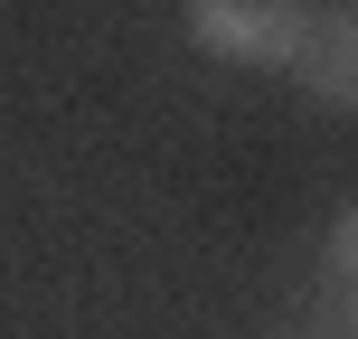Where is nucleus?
<instances>
[{
    "label": "nucleus",
    "mask_w": 358,
    "mask_h": 339,
    "mask_svg": "<svg viewBox=\"0 0 358 339\" xmlns=\"http://www.w3.org/2000/svg\"><path fill=\"white\" fill-rule=\"evenodd\" d=\"M292 75H302L311 104L358 113V0H340V10H311V38H302V57H292Z\"/></svg>",
    "instance_id": "nucleus-2"
},
{
    "label": "nucleus",
    "mask_w": 358,
    "mask_h": 339,
    "mask_svg": "<svg viewBox=\"0 0 358 339\" xmlns=\"http://www.w3.org/2000/svg\"><path fill=\"white\" fill-rule=\"evenodd\" d=\"M321 10H340V0H321Z\"/></svg>",
    "instance_id": "nucleus-5"
},
{
    "label": "nucleus",
    "mask_w": 358,
    "mask_h": 339,
    "mask_svg": "<svg viewBox=\"0 0 358 339\" xmlns=\"http://www.w3.org/2000/svg\"><path fill=\"white\" fill-rule=\"evenodd\" d=\"M311 10L321 0H179L189 38L227 66H292L311 38Z\"/></svg>",
    "instance_id": "nucleus-1"
},
{
    "label": "nucleus",
    "mask_w": 358,
    "mask_h": 339,
    "mask_svg": "<svg viewBox=\"0 0 358 339\" xmlns=\"http://www.w3.org/2000/svg\"><path fill=\"white\" fill-rule=\"evenodd\" d=\"M330 273H340V283H358V208L330 217Z\"/></svg>",
    "instance_id": "nucleus-4"
},
{
    "label": "nucleus",
    "mask_w": 358,
    "mask_h": 339,
    "mask_svg": "<svg viewBox=\"0 0 358 339\" xmlns=\"http://www.w3.org/2000/svg\"><path fill=\"white\" fill-rule=\"evenodd\" d=\"M321 339H358V283H340V273L321 292Z\"/></svg>",
    "instance_id": "nucleus-3"
}]
</instances>
